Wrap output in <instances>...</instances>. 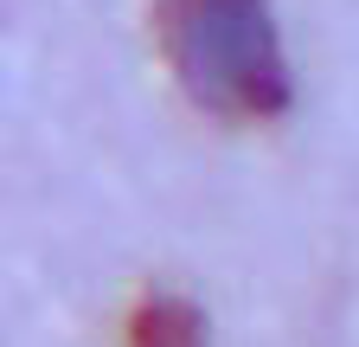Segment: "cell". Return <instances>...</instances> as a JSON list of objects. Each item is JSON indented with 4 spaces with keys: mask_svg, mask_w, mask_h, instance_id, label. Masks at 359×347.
Segmentation results:
<instances>
[{
    "mask_svg": "<svg viewBox=\"0 0 359 347\" xmlns=\"http://www.w3.org/2000/svg\"><path fill=\"white\" fill-rule=\"evenodd\" d=\"M128 347H212V341H205V315L187 296L154 289V296L135 302V315H128Z\"/></svg>",
    "mask_w": 359,
    "mask_h": 347,
    "instance_id": "cell-2",
    "label": "cell"
},
{
    "mask_svg": "<svg viewBox=\"0 0 359 347\" xmlns=\"http://www.w3.org/2000/svg\"><path fill=\"white\" fill-rule=\"evenodd\" d=\"M161 52L212 116H276L289 65L269 0H161Z\"/></svg>",
    "mask_w": 359,
    "mask_h": 347,
    "instance_id": "cell-1",
    "label": "cell"
}]
</instances>
